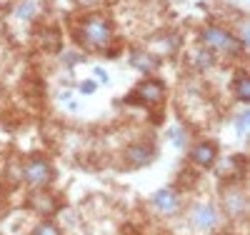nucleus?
<instances>
[{
	"label": "nucleus",
	"instance_id": "7ed1b4c3",
	"mask_svg": "<svg viewBox=\"0 0 250 235\" xmlns=\"http://www.w3.org/2000/svg\"><path fill=\"white\" fill-rule=\"evenodd\" d=\"M165 85L158 78H145L140 80L135 88L125 95V103L128 105H145V108H153V105H160L165 100Z\"/></svg>",
	"mask_w": 250,
	"mask_h": 235
},
{
	"label": "nucleus",
	"instance_id": "20e7f679",
	"mask_svg": "<svg viewBox=\"0 0 250 235\" xmlns=\"http://www.w3.org/2000/svg\"><path fill=\"white\" fill-rule=\"evenodd\" d=\"M53 165L45 160V158H30L28 163H23V170H20V178L23 183L33 190L38 188H48L50 180H53Z\"/></svg>",
	"mask_w": 250,
	"mask_h": 235
},
{
	"label": "nucleus",
	"instance_id": "ddd939ff",
	"mask_svg": "<svg viewBox=\"0 0 250 235\" xmlns=\"http://www.w3.org/2000/svg\"><path fill=\"white\" fill-rule=\"evenodd\" d=\"M155 155V148L150 143H133L128 145V150H125V160H128L133 168H143L148 165Z\"/></svg>",
	"mask_w": 250,
	"mask_h": 235
},
{
	"label": "nucleus",
	"instance_id": "9b49d317",
	"mask_svg": "<svg viewBox=\"0 0 250 235\" xmlns=\"http://www.w3.org/2000/svg\"><path fill=\"white\" fill-rule=\"evenodd\" d=\"M28 203H30V208H33L35 213H40V215H55V213L60 210L58 198H55V195H50L45 188H38L35 193L28 198Z\"/></svg>",
	"mask_w": 250,
	"mask_h": 235
},
{
	"label": "nucleus",
	"instance_id": "6ab92c4d",
	"mask_svg": "<svg viewBox=\"0 0 250 235\" xmlns=\"http://www.w3.org/2000/svg\"><path fill=\"white\" fill-rule=\"evenodd\" d=\"M30 235H60V228L55 225V223H50V220H45V223H40Z\"/></svg>",
	"mask_w": 250,
	"mask_h": 235
},
{
	"label": "nucleus",
	"instance_id": "423d86ee",
	"mask_svg": "<svg viewBox=\"0 0 250 235\" xmlns=\"http://www.w3.org/2000/svg\"><path fill=\"white\" fill-rule=\"evenodd\" d=\"M215 173L220 180H228V183H240L245 178V168H248V158L245 155H230L220 163L213 165Z\"/></svg>",
	"mask_w": 250,
	"mask_h": 235
},
{
	"label": "nucleus",
	"instance_id": "6e6552de",
	"mask_svg": "<svg viewBox=\"0 0 250 235\" xmlns=\"http://www.w3.org/2000/svg\"><path fill=\"white\" fill-rule=\"evenodd\" d=\"M220 215H218V208L208 200H200L190 208V223L198 228V230H213L218 225Z\"/></svg>",
	"mask_w": 250,
	"mask_h": 235
},
{
	"label": "nucleus",
	"instance_id": "39448f33",
	"mask_svg": "<svg viewBox=\"0 0 250 235\" xmlns=\"http://www.w3.org/2000/svg\"><path fill=\"white\" fill-rule=\"evenodd\" d=\"M223 203L225 213L233 220H243L248 215V193L240 183H228V188L223 190Z\"/></svg>",
	"mask_w": 250,
	"mask_h": 235
},
{
	"label": "nucleus",
	"instance_id": "f8f14e48",
	"mask_svg": "<svg viewBox=\"0 0 250 235\" xmlns=\"http://www.w3.org/2000/svg\"><path fill=\"white\" fill-rule=\"evenodd\" d=\"M128 63L135 68V70H140V73H145V75H150V73H155L158 70V55H153L148 48H133L130 50V55H128Z\"/></svg>",
	"mask_w": 250,
	"mask_h": 235
},
{
	"label": "nucleus",
	"instance_id": "b1692460",
	"mask_svg": "<svg viewBox=\"0 0 250 235\" xmlns=\"http://www.w3.org/2000/svg\"><path fill=\"white\" fill-rule=\"evenodd\" d=\"M95 75H98L100 80H105V83H108V73H105V70H103V68H95Z\"/></svg>",
	"mask_w": 250,
	"mask_h": 235
},
{
	"label": "nucleus",
	"instance_id": "dca6fc26",
	"mask_svg": "<svg viewBox=\"0 0 250 235\" xmlns=\"http://www.w3.org/2000/svg\"><path fill=\"white\" fill-rule=\"evenodd\" d=\"M190 65H193L195 70H210V68L215 65V53L200 43V45L190 53Z\"/></svg>",
	"mask_w": 250,
	"mask_h": 235
},
{
	"label": "nucleus",
	"instance_id": "2eb2a0df",
	"mask_svg": "<svg viewBox=\"0 0 250 235\" xmlns=\"http://www.w3.org/2000/svg\"><path fill=\"white\" fill-rule=\"evenodd\" d=\"M40 10H43L40 0H18L13 15H15L18 20H23V23H25V20H28V23H33V20L40 15Z\"/></svg>",
	"mask_w": 250,
	"mask_h": 235
},
{
	"label": "nucleus",
	"instance_id": "aec40b11",
	"mask_svg": "<svg viewBox=\"0 0 250 235\" xmlns=\"http://www.w3.org/2000/svg\"><path fill=\"white\" fill-rule=\"evenodd\" d=\"M248 120H250V115H248V110H243V113L238 115V120H235V130H238V135H245V133H248Z\"/></svg>",
	"mask_w": 250,
	"mask_h": 235
},
{
	"label": "nucleus",
	"instance_id": "1a4fd4ad",
	"mask_svg": "<svg viewBox=\"0 0 250 235\" xmlns=\"http://www.w3.org/2000/svg\"><path fill=\"white\" fill-rule=\"evenodd\" d=\"M153 208L160 213V215H175V213H180L183 203H180V195L175 188H160L158 193L150 198Z\"/></svg>",
	"mask_w": 250,
	"mask_h": 235
},
{
	"label": "nucleus",
	"instance_id": "412c9836",
	"mask_svg": "<svg viewBox=\"0 0 250 235\" xmlns=\"http://www.w3.org/2000/svg\"><path fill=\"white\" fill-rule=\"evenodd\" d=\"M78 8H98V5H105V0H75Z\"/></svg>",
	"mask_w": 250,
	"mask_h": 235
},
{
	"label": "nucleus",
	"instance_id": "0eeeda50",
	"mask_svg": "<svg viewBox=\"0 0 250 235\" xmlns=\"http://www.w3.org/2000/svg\"><path fill=\"white\" fill-rule=\"evenodd\" d=\"M183 48V35L180 33H175V30H165V33H160V35H155L153 40H150V53L155 55L158 53V58H173L178 50Z\"/></svg>",
	"mask_w": 250,
	"mask_h": 235
},
{
	"label": "nucleus",
	"instance_id": "4be33fe9",
	"mask_svg": "<svg viewBox=\"0 0 250 235\" xmlns=\"http://www.w3.org/2000/svg\"><path fill=\"white\" fill-rule=\"evenodd\" d=\"M95 88H98V85H95V80H85V83L80 85V93H85V95H93V93H95Z\"/></svg>",
	"mask_w": 250,
	"mask_h": 235
},
{
	"label": "nucleus",
	"instance_id": "4468645a",
	"mask_svg": "<svg viewBox=\"0 0 250 235\" xmlns=\"http://www.w3.org/2000/svg\"><path fill=\"white\" fill-rule=\"evenodd\" d=\"M38 43H40V48L48 50V53H58L62 48V35L55 25H43L38 33Z\"/></svg>",
	"mask_w": 250,
	"mask_h": 235
},
{
	"label": "nucleus",
	"instance_id": "9d476101",
	"mask_svg": "<svg viewBox=\"0 0 250 235\" xmlns=\"http://www.w3.org/2000/svg\"><path fill=\"white\" fill-rule=\"evenodd\" d=\"M190 160L198 165V168H213L218 163V145L213 140H200L193 145L190 150Z\"/></svg>",
	"mask_w": 250,
	"mask_h": 235
},
{
	"label": "nucleus",
	"instance_id": "a211bd4d",
	"mask_svg": "<svg viewBox=\"0 0 250 235\" xmlns=\"http://www.w3.org/2000/svg\"><path fill=\"white\" fill-rule=\"evenodd\" d=\"M168 138L173 140L175 148H185V143H188V133H185V128H183V125H173V128H168Z\"/></svg>",
	"mask_w": 250,
	"mask_h": 235
},
{
	"label": "nucleus",
	"instance_id": "f257e3e1",
	"mask_svg": "<svg viewBox=\"0 0 250 235\" xmlns=\"http://www.w3.org/2000/svg\"><path fill=\"white\" fill-rule=\"evenodd\" d=\"M115 38V28H113V20L103 13H88L78 20V25L73 30V40L83 50L88 53H105Z\"/></svg>",
	"mask_w": 250,
	"mask_h": 235
},
{
	"label": "nucleus",
	"instance_id": "5701e85b",
	"mask_svg": "<svg viewBox=\"0 0 250 235\" xmlns=\"http://www.w3.org/2000/svg\"><path fill=\"white\" fill-rule=\"evenodd\" d=\"M78 60H80V55H73V53H70V55H65V65H75Z\"/></svg>",
	"mask_w": 250,
	"mask_h": 235
},
{
	"label": "nucleus",
	"instance_id": "f3484780",
	"mask_svg": "<svg viewBox=\"0 0 250 235\" xmlns=\"http://www.w3.org/2000/svg\"><path fill=\"white\" fill-rule=\"evenodd\" d=\"M233 93L240 103H250V78L245 70H238L233 78Z\"/></svg>",
	"mask_w": 250,
	"mask_h": 235
},
{
	"label": "nucleus",
	"instance_id": "f03ea898",
	"mask_svg": "<svg viewBox=\"0 0 250 235\" xmlns=\"http://www.w3.org/2000/svg\"><path fill=\"white\" fill-rule=\"evenodd\" d=\"M200 43L205 48H210L213 53H223V55H230V58H235L245 50V45L238 40V35H233L223 25H205L200 30Z\"/></svg>",
	"mask_w": 250,
	"mask_h": 235
}]
</instances>
